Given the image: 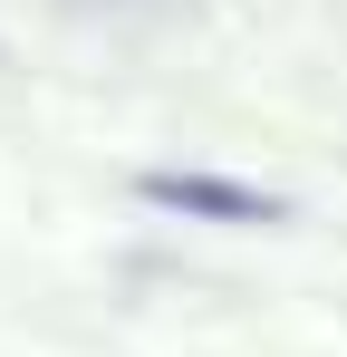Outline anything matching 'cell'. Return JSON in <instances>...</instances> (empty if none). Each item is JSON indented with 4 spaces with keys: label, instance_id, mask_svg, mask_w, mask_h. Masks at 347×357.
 <instances>
[{
    "label": "cell",
    "instance_id": "obj_1",
    "mask_svg": "<svg viewBox=\"0 0 347 357\" xmlns=\"http://www.w3.org/2000/svg\"><path fill=\"white\" fill-rule=\"evenodd\" d=\"M135 193L155 203V213H183V222H222V232H261V222H289L280 193H261V183H231V174H193V165H145Z\"/></svg>",
    "mask_w": 347,
    "mask_h": 357
}]
</instances>
